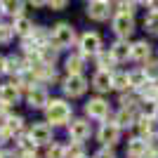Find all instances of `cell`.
<instances>
[{"label":"cell","instance_id":"cell-6","mask_svg":"<svg viewBox=\"0 0 158 158\" xmlns=\"http://www.w3.org/2000/svg\"><path fill=\"white\" fill-rule=\"evenodd\" d=\"M69 137H71V142H85L87 137H90V132H92V127H90V123H87L85 118H76L69 123Z\"/></svg>","mask_w":158,"mask_h":158},{"label":"cell","instance_id":"cell-32","mask_svg":"<svg viewBox=\"0 0 158 158\" xmlns=\"http://www.w3.org/2000/svg\"><path fill=\"white\" fill-rule=\"evenodd\" d=\"M144 73H146V78L151 80H158V61H146V66H144Z\"/></svg>","mask_w":158,"mask_h":158},{"label":"cell","instance_id":"cell-20","mask_svg":"<svg viewBox=\"0 0 158 158\" xmlns=\"http://www.w3.org/2000/svg\"><path fill=\"white\" fill-rule=\"evenodd\" d=\"M130 52H132V45H127V40H116L111 45V54L116 57V61H125L130 59Z\"/></svg>","mask_w":158,"mask_h":158},{"label":"cell","instance_id":"cell-10","mask_svg":"<svg viewBox=\"0 0 158 158\" xmlns=\"http://www.w3.org/2000/svg\"><path fill=\"white\" fill-rule=\"evenodd\" d=\"M19 94H21V90H19L17 83H2V85H0V104H5V106L17 104V102H19Z\"/></svg>","mask_w":158,"mask_h":158},{"label":"cell","instance_id":"cell-26","mask_svg":"<svg viewBox=\"0 0 158 158\" xmlns=\"http://www.w3.org/2000/svg\"><path fill=\"white\" fill-rule=\"evenodd\" d=\"M0 7L5 14H12V17L21 14V0H0Z\"/></svg>","mask_w":158,"mask_h":158},{"label":"cell","instance_id":"cell-36","mask_svg":"<svg viewBox=\"0 0 158 158\" xmlns=\"http://www.w3.org/2000/svg\"><path fill=\"white\" fill-rule=\"evenodd\" d=\"M149 151L158 156V137H151V139H149Z\"/></svg>","mask_w":158,"mask_h":158},{"label":"cell","instance_id":"cell-2","mask_svg":"<svg viewBox=\"0 0 158 158\" xmlns=\"http://www.w3.org/2000/svg\"><path fill=\"white\" fill-rule=\"evenodd\" d=\"M50 43H52L57 50H66V47H71L76 43V28L71 24H66V21H59V24H54L52 31H50Z\"/></svg>","mask_w":158,"mask_h":158},{"label":"cell","instance_id":"cell-34","mask_svg":"<svg viewBox=\"0 0 158 158\" xmlns=\"http://www.w3.org/2000/svg\"><path fill=\"white\" fill-rule=\"evenodd\" d=\"M47 5L52 7V10H64L69 5V0H47Z\"/></svg>","mask_w":158,"mask_h":158},{"label":"cell","instance_id":"cell-15","mask_svg":"<svg viewBox=\"0 0 158 158\" xmlns=\"http://www.w3.org/2000/svg\"><path fill=\"white\" fill-rule=\"evenodd\" d=\"M21 130H24V118H21V116H10V118L5 120V125H2V135H5V139L19 137Z\"/></svg>","mask_w":158,"mask_h":158},{"label":"cell","instance_id":"cell-37","mask_svg":"<svg viewBox=\"0 0 158 158\" xmlns=\"http://www.w3.org/2000/svg\"><path fill=\"white\" fill-rule=\"evenodd\" d=\"M146 7H149L151 12H158V0H149V2H146Z\"/></svg>","mask_w":158,"mask_h":158},{"label":"cell","instance_id":"cell-27","mask_svg":"<svg viewBox=\"0 0 158 158\" xmlns=\"http://www.w3.org/2000/svg\"><path fill=\"white\" fill-rule=\"evenodd\" d=\"M45 158H66V146H64V144H59V142H52V144H47Z\"/></svg>","mask_w":158,"mask_h":158},{"label":"cell","instance_id":"cell-13","mask_svg":"<svg viewBox=\"0 0 158 158\" xmlns=\"http://www.w3.org/2000/svg\"><path fill=\"white\" fill-rule=\"evenodd\" d=\"M26 102H28V106H31V109H45L47 102H50V99H47V90L35 85L31 92L26 94Z\"/></svg>","mask_w":158,"mask_h":158},{"label":"cell","instance_id":"cell-28","mask_svg":"<svg viewBox=\"0 0 158 158\" xmlns=\"http://www.w3.org/2000/svg\"><path fill=\"white\" fill-rule=\"evenodd\" d=\"M144 28L149 33H158V12H149L144 17Z\"/></svg>","mask_w":158,"mask_h":158},{"label":"cell","instance_id":"cell-30","mask_svg":"<svg viewBox=\"0 0 158 158\" xmlns=\"http://www.w3.org/2000/svg\"><path fill=\"white\" fill-rule=\"evenodd\" d=\"M83 156V144L80 142H71L66 146V158H80Z\"/></svg>","mask_w":158,"mask_h":158},{"label":"cell","instance_id":"cell-14","mask_svg":"<svg viewBox=\"0 0 158 158\" xmlns=\"http://www.w3.org/2000/svg\"><path fill=\"white\" fill-rule=\"evenodd\" d=\"M137 109H120L118 113H116V118H113V123L123 130V127H135V123H137Z\"/></svg>","mask_w":158,"mask_h":158},{"label":"cell","instance_id":"cell-12","mask_svg":"<svg viewBox=\"0 0 158 158\" xmlns=\"http://www.w3.org/2000/svg\"><path fill=\"white\" fill-rule=\"evenodd\" d=\"M146 151H149V139H144V137H132L125 146L127 158H142Z\"/></svg>","mask_w":158,"mask_h":158},{"label":"cell","instance_id":"cell-24","mask_svg":"<svg viewBox=\"0 0 158 158\" xmlns=\"http://www.w3.org/2000/svg\"><path fill=\"white\" fill-rule=\"evenodd\" d=\"M127 76H130V87H137V90H142L146 83H151V80L146 78L144 69H135V71H130Z\"/></svg>","mask_w":158,"mask_h":158},{"label":"cell","instance_id":"cell-42","mask_svg":"<svg viewBox=\"0 0 158 158\" xmlns=\"http://www.w3.org/2000/svg\"><path fill=\"white\" fill-rule=\"evenodd\" d=\"M19 158H38V156H35V153H33V156H19Z\"/></svg>","mask_w":158,"mask_h":158},{"label":"cell","instance_id":"cell-45","mask_svg":"<svg viewBox=\"0 0 158 158\" xmlns=\"http://www.w3.org/2000/svg\"><path fill=\"white\" fill-rule=\"evenodd\" d=\"M0 12H2V7H0Z\"/></svg>","mask_w":158,"mask_h":158},{"label":"cell","instance_id":"cell-44","mask_svg":"<svg viewBox=\"0 0 158 158\" xmlns=\"http://www.w3.org/2000/svg\"><path fill=\"white\" fill-rule=\"evenodd\" d=\"M139 2H149V0H139Z\"/></svg>","mask_w":158,"mask_h":158},{"label":"cell","instance_id":"cell-41","mask_svg":"<svg viewBox=\"0 0 158 158\" xmlns=\"http://www.w3.org/2000/svg\"><path fill=\"white\" fill-rule=\"evenodd\" d=\"M142 158H158V156H156V153H151V151H146V153H144Z\"/></svg>","mask_w":158,"mask_h":158},{"label":"cell","instance_id":"cell-8","mask_svg":"<svg viewBox=\"0 0 158 158\" xmlns=\"http://www.w3.org/2000/svg\"><path fill=\"white\" fill-rule=\"evenodd\" d=\"M28 137L40 146L52 144V125H50V123H35V125L28 130Z\"/></svg>","mask_w":158,"mask_h":158},{"label":"cell","instance_id":"cell-22","mask_svg":"<svg viewBox=\"0 0 158 158\" xmlns=\"http://www.w3.org/2000/svg\"><path fill=\"white\" fill-rule=\"evenodd\" d=\"M35 142H33L28 135H19V142H17V149H19V153L21 156H33L35 153Z\"/></svg>","mask_w":158,"mask_h":158},{"label":"cell","instance_id":"cell-1","mask_svg":"<svg viewBox=\"0 0 158 158\" xmlns=\"http://www.w3.org/2000/svg\"><path fill=\"white\" fill-rule=\"evenodd\" d=\"M71 113H73L71 104H66L64 99H52L45 106V123H50L52 127H64L69 125Z\"/></svg>","mask_w":158,"mask_h":158},{"label":"cell","instance_id":"cell-11","mask_svg":"<svg viewBox=\"0 0 158 158\" xmlns=\"http://www.w3.org/2000/svg\"><path fill=\"white\" fill-rule=\"evenodd\" d=\"M87 17L94 21H106L111 17V7L109 2H99V0H92L90 5H87Z\"/></svg>","mask_w":158,"mask_h":158},{"label":"cell","instance_id":"cell-35","mask_svg":"<svg viewBox=\"0 0 158 158\" xmlns=\"http://www.w3.org/2000/svg\"><path fill=\"white\" fill-rule=\"evenodd\" d=\"M94 158H116V156H113V151L109 146H104V149H99V151L94 153Z\"/></svg>","mask_w":158,"mask_h":158},{"label":"cell","instance_id":"cell-38","mask_svg":"<svg viewBox=\"0 0 158 158\" xmlns=\"http://www.w3.org/2000/svg\"><path fill=\"white\" fill-rule=\"evenodd\" d=\"M47 0H28V5H33V7H43Z\"/></svg>","mask_w":158,"mask_h":158},{"label":"cell","instance_id":"cell-29","mask_svg":"<svg viewBox=\"0 0 158 158\" xmlns=\"http://www.w3.org/2000/svg\"><path fill=\"white\" fill-rule=\"evenodd\" d=\"M120 104H123V109H137V104H142L139 102V97L137 94H120Z\"/></svg>","mask_w":158,"mask_h":158},{"label":"cell","instance_id":"cell-4","mask_svg":"<svg viewBox=\"0 0 158 158\" xmlns=\"http://www.w3.org/2000/svg\"><path fill=\"white\" fill-rule=\"evenodd\" d=\"M78 47H80V54H85V57L87 54H94L97 57L102 52V35L94 31H85L78 40Z\"/></svg>","mask_w":158,"mask_h":158},{"label":"cell","instance_id":"cell-3","mask_svg":"<svg viewBox=\"0 0 158 158\" xmlns=\"http://www.w3.org/2000/svg\"><path fill=\"white\" fill-rule=\"evenodd\" d=\"M61 87H64V94L66 97H83V94L87 92V87H90V83L85 80V76H69V78L61 83Z\"/></svg>","mask_w":158,"mask_h":158},{"label":"cell","instance_id":"cell-25","mask_svg":"<svg viewBox=\"0 0 158 158\" xmlns=\"http://www.w3.org/2000/svg\"><path fill=\"white\" fill-rule=\"evenodd\" d=\"M111 83H113V90H120V92L130 90V76L127 73H113Z\"/></svg>","mask_w":158,"mask_h":158},{"label":"cell","instance_id":"cell-5","mask_svg":"<svg viewBox=\"0 0 158 158\" xmlns=\"http://www.w3.org/2000/svg\"><path fill=\"white\" fill-rule=\"evenodd\" d=\"M85 113L92 120H106V118H109V113H111V106H109L106 99L94 97V99H90V102L85 104Z\"/></svg>","mask_w":158,"mask_h":158},{"label":"cell","instance_id":"cell-7","mask_svg":"<svg viewBox=\"0 0 158 158\" xmlns=\"http://www.w3.org/2000/svg\"><path fill=\"white\" fill-rule=\"evenodd\" d=\"M132 31H135V21H132V17L130 14H116L113 17V33L118 35V38H123V40H127L132 35Z\"/></svg>","mask_w":158,"mask_h":158},{"label":"cell","instance_id":"cell-16","mask_svg":"<svg viewBox=\"0 0 158 158\" xmlns=\"http://www.w3.org/2000/svg\"><path fill=\"white\" fill-rule=\"evenodd\" d=\"M92 87L97 90L99 94H104V92H109V90H113L111 73H106V71H97V73L92 76Z\"/></svg>","mask_w":158,"mask_h":158},{"label":"cell","instance_id":"cell-46","mask_svg":"<svg viewBox=\"0 0 158 158\" xmlns=\"http://www.w3.org/2000/svg\"><path fill=\"white\" fill-rule=\"evenodd\" d=\"M80 158H85V156H80Z\"/></svg>","mask_w":158,"mask_h":158},{"label":"cell","instance_id":"cell-17","mask_svg":"<svg viewBox=\"0 0 158 158\" xmlns=\"http://www.w3.org/2000/svg\"><path fill=\"white\" fill-rule=\"evenodd\" d=\"M149 57H151V45H149L146 40H137V43L132 45L130 59H135V61H149Z\"/></svg>","mask_w":158,"mask_h":158},{"label":"cell","instance_id":"cell-21","mask_svg":"<svg viewBox=\"0 0 158 158\" xmlns=\"http://www.w3.org/2000/svg\"><path fill=\"white\" fill-rule=\"evenodd\" d=\"M118 64V61H116V57H113L111 52H104V50H102V52L97 54V66H99V71H113V66Z\"/></svg>","mask_w":158,"mask_h":158},{"label":"cell","instance_id":"cell-40","mask_svg":"<svg viewBox=\"0 0 158 158\" xmlns=\"http://www.w3.org/2000/svg\"><path fill=\"white\" fill-rule=\"evenodd\" d=\"M0 158H17L14 151H0Z\"/></svg>","mask_w":158,"mask_h":158},{"label":"cell","instance_id":"cell-18","mask_svg":"<svg viewBox=\"0 0 158 158\" xmlns=\"http://www.w3.org/2000/svg\"><path fill=\"white\" fill-rule=\"evenodd\" d=\"M14 33L17 35H21V38H26V35H31V31L35 26H33V21L28 19V17H24V14H19V17H14V24H12Z\"/></svg>","mask_w":158,"mask_h":158},{"label":"cell","instance_id":"cell-23","mask_svg":"<svg viewBox=\"0 0 158 158\" xmlns=\"http://www.w3.org/2000/svg\"><path fill=\"white\" fill-rule=\"evenodd\" d=\"M24 69H26V61L21 59L19 54H17V57H7V66H5V73H12V76H19L21 71H24Z\"/></svg>","mask_w":158,"mask_h":158},{"label":"cell","instance_id":"cell-39","mask_svg":"<svg viewBox=\"0 0 158 158\" xmlns=\"http://www.w3.org/2000/svg\"><path fill=\"white\" fill-rule=\"evenodd\" d=\"M5 66H7V57L0 54V73H5Z\"/></svg>","mask_w":158,"mask_h":158},{"label":"cell","instance_id":"cell-43","mask_svg":"<svg viewBox=\"0 0 158 158\" xmlns=\"http://www.w3.org/2000/svg\"><path fill=\"white\" fill-rule=\"evenodd\" d=\"M99 2H111V0H99Z\"/></svg>","mask_w":158,"mask_h":158},{"label":"cell","instance_id":"cell-9","mask_svg":"<svg viewBox=\"0 0 158 158\" xmlns=\"http://www.w3.org/2000/svg\"><path fill=\"white\" fill-rule=\"evenodd\" d=\"M97 137H99V142L104 146H113V144L120 142V127L116 125V123H102Z\"/></svg>","mask_w":158,"mask_h":158},{"label":"cell","instance_id":"cell-33","mask_svg":"<svg viewBox=\"0 0 158 158\" xmlns=\"http://www.w3.org/2000/svg\"><path fill=\"white\" fill-rule=\"evenodd\" d=\"M118 12L120 14H130V17H132V12H135V2H132V0H120V2H118Z\"/></svg>","mask_w":158,"mask_h":158},{"label":"cell","instance_id":"cell-19","mask_svg":"<svg viewBox=\"0 0 158 158\" xmlns=\"http://www.w3.org/2000/svg\"><path fill=\"white\" fill-rule=\"evenodd\" d=\"M83 69H85V54H71L66 59V71L69 76H83Z\"/></svg>","mask_w":158,"mask_h":158},{"label":"cell","instance_id":"cell-31","mask_svg":"<svg viewBox=\"0 0 158 158\" xmlns=\"http://www.w3.org/2000/svg\"><path fill=\"white\" fill-rule=\"evenodd\" d=\"M14 35V28L7 26V24H0V45H7Z\"/></svg>","mask_w":158,"mask_h":158}]
</instances>
